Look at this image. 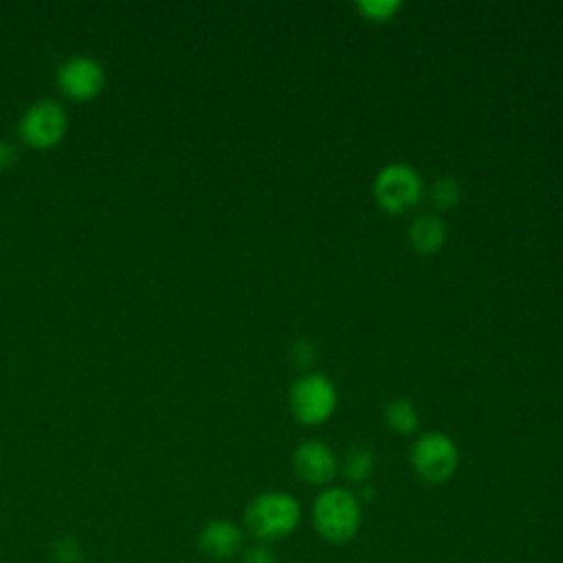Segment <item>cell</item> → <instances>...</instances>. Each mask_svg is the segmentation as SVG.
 <instances>
[{
	"label": "cell",
	"instance_id": "cell-12",
	"mask_svg": "<svg viewBox=\"0 0 563 563\" xmlns=\"http://www.w3.org/2000/svg\"><path fill=\"white\" fill-rule=\"evenodd\" d=\"M383 416H385L387 427L394 433H400V435H411L418 429V424H420L418 409L407 398H391V400H387Z\"/></svg>",
	"mask_w": 563,
	"mask_h": 563
},
{
	"label": "cell",
	"instance_id": "cell-3",
	"mask_svg": "<svg viewBox=\"0 0 563 563\" xmlns=\"http://www.w3.org/2000/svg\"><path fill=\"white\" fill-rule=\"evenodd\" d=\"M339 402L336 385L319 372H308L295 378L288 389V409L299 424L317 427L332 418Z\"/></svg>",
	"mask_w": 563,
	"mask_h": 563
},
{
	"label": "cell",
	"instance_id": "cell-4",
	"mask_svg": "<svg viewBox=\"0 0 563 563\" xmlns=\"http://www.w3.org/2000/svg\"><path fill=\"white\" fill-rule=\"evenodd\" d=\"M409 464L422 482L433 486L446 484L460 466V451L451 435L442 431H427L411 442Z\"/></svg>",
	"mask_w": 563,
	"mask_h": 563
},
{
	"label": "cell",
	"instance_id": "cell-8",
	"mask_svg": "<svg viewBox=\"0 0 563 563\" xmlns=\"http://www.w3.org/2000/svg\"><path fill=\"white\" fill-rule=\"evenodd\" d=\"M295 475L310 486H328L339 471V460L330 444L321 440H301L290 455Z\"/></svg>",
	"mask_w": 563,
	"mask_h": 563
},
{
	"label": "cell",
	"instance_id": "cell-7",
	"mask_svg": "<svg viewBox=\"0 0 563 563\" xmlns=\"http://www.w3.org/2000/svg\"><path fill=\"white\" fill-rule=\"evenodd\" d=\"M59 90L73 101H90L106 88V70L92 57H70L55 75Z\"/></svg>",
	"mask_w": 563,
	"mask_h": 563
},
{
	"label": "cell",
	"instance_id": "cell-2",
	"mask_svg": "<svg viewBox=\"0 0 563 563\" xmlns=\"http://www.w3.org/2000/svg\"><path fill=\"white\" fill-rule=\"evenodd\" d=\"M312 526L321 541L345 545L363 526V504L350 488L325 486L312 501Z\"/></svg>",
	"mask_w": 563,
	"mask_h": 563
},
{
	"label": "cell",
	"instance_id": "cell-5",
	"mask_svg": "<svg viewBox=\"0 0 563 563\" xmlns=\"http://www.w3.org/2000/svg\"><path fill=\"white\" fill-rule=\"evenodd\" d=\"M424 194L420 174L405 163H389L374 178V198L378 207L391 216L411 211Z\"/></svg>",
	"mask_w": 563,
	"mask_h": 563
},
{
	"label": "cell",
	"instance_id": "cell-13",
	"mask_svg": "<svg viewBox=\"0 0 563 563\" xmlns=\"http://www.w3.org/2000/svg\"><path fill=\"white\" fill-rule=\"evenodd\" d=\"M462 200V187L455 178L442 176L431 183L429 187V202L435 211H451Z\"/></svg>",
	"mask_w": 563,
	"mask_h": 563
},
{
	"label": "cell",
	"instance_id": "cell-15",
	"mask_svg": "<svg viewBox=\"0 0 563 563\" xmlns=\"http://www.w3.org/2000/svg\"><path fill=\"white\" fill-rule=\"evenodd\" d=\"M317 358H319V350L314 341L308 336H299L288 345V361L301 374L312 372V367L317 365Z\"/></svg>",
	"mask_w": 563,
	"mask_h": 563
},
{
	"label": "cell",
	"instance_id": "cell-11",
	"mask_svg": "<svg viewBox=\"0 0 563 563\" xmlns=\"http://www.w3.org/2000/svg\"><path fill=\"white\" fill-rule=\"evenodd\" d=\"M374 468H376V453L365 444L350 446L343 455V462H341L343 477L350 484H356V486L369 484V477H372Z\"/></svg>",
	"mask_w": 563,
	"mask_h": 563
},
{
	"label": "cell",
	"instance_id": "cell-1",
	"mask_svg": "<svg viewBox=\"0 0 563 563\" xmlns=\"http://www.w3.org/2000/svg\"><path fill=\"white\" fill-rule=\"evenodd\" d=\"M244 530L260 543L290 537L301 523V504L286 490H262L244 508Z\"/></svg>",
	"mask_w": 563,
	"mask_h": 563
},
{
	"label": "cell",
	"instance_id": "cell-14",
	"mask_svg": "<svg viewBox=\"0 0 563 563\" xmlns=\"http://www.w3.org/2000/svg\"><path fill=\"white\" fill-rule=\"evenodd\" d=\"M356 11L361 18H365L367 22H389L394 20L400 9H402V2L400 0H358L356 4Z\"/></svg>",
	"mask_w": 563,
	"mask_h": 563
},
{
	"label": "cell",
	"instance_id": "cell-18",
	"mask_svg": "<svg viewBox=\"0 0 563 563\" xmlns=\"http://www.w3.org/2000/svg\"><path fill=\"white\" fill-rule=\"evenodd\" d=\"M15 161H18V150H15V145L0 139V172L13 167Z\"/></svg>",
	"mask_w": 563,
	"mask_h": 563
},
{
	"label": "cell",
	"instance_id": "cell-9",
	"mask_svg": "<svg viewBox=\"0 0 563 563\" xmlns=\"http://www.w3.org/2000/svg\"><path fill=\"white\" fill-rule=\"evenodd\" d=\"M196 543L207 559L229 561L244 548V528L229 519H211L200 528Z\"/></svg>",
	"mask_w": 563,
	"mask_h": 563
},
{
	"label": "cell",
	"instance_id": "cell-10",
	"mask_svg": "<svg viewBox=\"0 0 563 563\" xmlns=\"http://www.w3.org/2000/svg\"><path fill=\"white\" fill-rule=\"evenodd\" d=\"M409 244L420 255L438 253L446 242V224L435 213H420L407 229Z\"/></svg>",
	"mask_w": 563,
	"mask_h": 563
},
{
	"label": "cell",
	"instance_id": "cell-16",
	"mask_svg": "<svg viewBox=\"0 0 563 563\" xmlns=\"http://www.w3.org/2000/svg\"><path fill=\"white\" fill-rule=\"evenodd\" d=\"M240 563H277V554L268 543L255 541L253 545L242 548Z\"/></svg>",
	"mask_w": 563,
	"mask_h": 563
},
{
	"label": "cell",
	"instance_id": "cell-6",
	"mask_svg": "<svg viewBox=\"0 0 563 563\" xmlns=\"http://www.w3.org/2000/svg\"><path fill=\"white\" fill-rule=\"evenodd\" d=\"M68 132V112L55 99H40L31 103L18 123V134L24 145L33 150L55 147Z\"/></svg>",
	"mask_w": 563,
	"mask_h": 563
},
{
	"label": "cell",
	"instance_id": "cell-17",
	"mask_svg": "<svg viewBox=\"0 0 563 563\" xmlns=\"http://www.w3.org/2000/svg\"><path fill=\"white\" fill-rule=\"evenodd\" d=\"M53 559L57 561V563H77L79 561V545L73 541V539H62V541H57L55 543V548H53Z\"/></svg>",
	"mask_w": 563,
	"mask_h": 563
}]
</instances>
